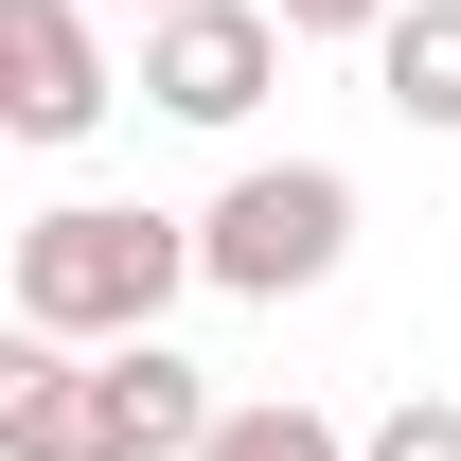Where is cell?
<instances>
[{
	"mask_svg": "<svg viewBox=\"0 0 461 461\" xmlns=\"http://www.w3.org/2000/svg\"><path fill=\"white\" fill-rule=\"evenodd\" d=\"M213 444V391H195V355L160 338H18L0 373V461H195Z\"/></svg>",
	"mask_w": 461,
	"mask_h": 461,
	"instance_id": "1",
	"label": "cell"
},
{
	"mask_svg": "<svg viewBox=\"0 0 461 461\" xmlns=\"http://www.w3.org/2000/svg\"><path fill=\"white\" fill-rule=\"evenodd\" d=\"M18 338H160L177 285H213L195 267V213H142V195H54V213H18Z\"/></svg>",
	"mask_w": 461,
	"mask_h": 461,
	"instance_id": "2",
	"label": "cell"
},
{
	"mask_svg": "<svg viewBox=\"0 0 461 461\" xmlns=\"http://www.w3.org/2000/svg\"><path fill=\"white\" fill-rule=\"evenodd\" d=\"M195 267H213V302H302L355 267V177L338 160H249L195 213Z\"/></svg>",
	"mask_w": 461,
	"mask_h": 461,
	"instance_id": "3",
	"label": "cell"
},
{
	"mask_svg": "<svg viewBox=\"0 0 461 461\" xmlns=\"http://www.w3.org/2000/svg\"><path fill=\"white\" fill-rule=\"evenodd\" d=\"M285 54H302V36H285V0H177V18H142V107L230 142V124L285 89Z\"/></svg>",
	"mask_w": 461,
	"mask_h": 461,
	"instance_id": "4",
	"label": "cell"
},
{
	"mask_svg": "<svg viewBox=\"0 0 461 461\" xmlns=\"http://www.w3.org/2000/svg\"><path fill=\"white\" fill-rule=\"evenodd\" d=\"M107 107H124L107 0H0V124H18V142H89Z\"/></svg>",
	"mask_w": 461,
	"mask_h": 461,
	"instance_id": "5",
	"label": "cell"
},
{
	"mask_svg": "<svg viewBox=\"0 0 461 461\" xmlns=\"http://www.w3.org/2000/svg\"><path fill=\"white\" fill-rule=\"evenodd\" d=\"M373 89H391V124L444 142L461 124V0H391V18H373Z\"/></svg>",
	"mask_w": 461,
	"mask_h": 461,
	"instance_id": "6",
	"label": "cell"
},
{
	"mask_svg": "<svg viewBox=\"0 0 461 461\" xmlns=\"http://www.w3.org/2000/svg\"><path fill=\"white\" fill-rule=\"evenodd\" d=\"M195 461H355V426L338 408H302V391H249V408H213V444Z\"/></svg>",
	"mask_w": 461,
	"mask_h": 461,
	"instance_id": "7",
	"label": "cell"
},
{
	"mask_svg": "<svg viewBox=\"0 0 461 461\" xmlns=\"http://www.w3.org/2000/svg\"><path fill=\"white\" fill-rule=\"evenodd\" d=\"M355 461H461V391H391L355 426Z\"/></svg>",
	"mask_w": 461,
	"mask_h": 461,
	"instance_id": "8",
	"label": "cell"
},
{
	"mask_svg": "<svg viewBox=\"0 0 461 461\" xmlns=\"http://www.w3.org/2000/svg\"><path fill=\"white\" fill-rule=\"evenodd\" d=\"M391 0H285V36H373Z\"/></svg>",
	"mask_w": 461,
	"mask_h": 461,
	"instance_id": "9",
	"label": "cell"
},
{
	"mask_svg": "<svg viewBox=\"0 0 461 461\" xmlns=\"http://www.w3.org/2000/svg\"><path fill=\"white\" fill-rule=\"evenodd\" d=\"M107 18H177V0H107Z\"/></svg>",
	"mask_w": 461,
	"mask_h": 461,
	"instance_id": "10",
	"label": "cell"
}]
</instances>
